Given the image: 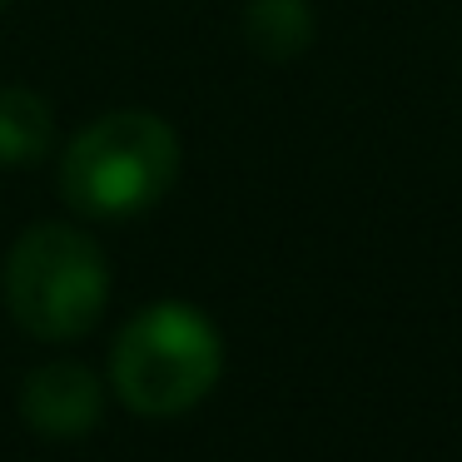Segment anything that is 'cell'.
<instances>
[{"mask_svg":"<svg viewBox=\"0 0 462 462\" xmlns=\"http://www.w3.org/2000/svg\"><path fill=\"white\" fill-rule=\"evenodd\" d=\"M180 180V134L150 110H110L90 120L60 160V194L85 219H134Z\"/></svg>","mask_w":462,"mask_h":462,"instance_id":"obj_1","label":"cell"},{"mask_svg":"<svg viewBox=\"0 0 462 462\" xmlns=\"http://www.w3.org/2000/svg\"><path fill=\"white\" fill-rule=\"evenodd\" d=\"M100 378L70 358L41 363L21 388V418L41 438H85L100 422Z\"/></svg>","mask_w":462,"mask_h":462,"instance_id":"obj_4","label":"cell"},{"mask_svg":"<svg viewBox=\"0 0 462 462\" xmlns=\"http://www.w3.org/2000/svg\"><path fill=\"white\" fill-rule=\"evenodd\" d=\"M55 140V115L25 85H0V164H35Z\"/></svg>","mask_w":462,"mask_h":462,"instance_id":"obj_5","label":"cell"},{"mask_svg":"<svg viewBox=\"0 0 462 462\" xmlns=\"http://www.w3.org/2000/svg\"><path fill=\"white\" fill-rule=\"evenodd\" d=\"M244 41L273 65L299 60L313 41L309 0H249V11H244Z\"/></svg>","mask_w":462,"mask_h":462,"instance_id":"obj_6","label":"cell"},{"mask_svg":"<svg viewBox=\"0 0 462 462\" xmlns=\"http://www.w3.org/2000/svg\"><path fill=\"white\" fill-rule=\"evenodd\" d=\"M5 309L31 338L70 343L100 323L110 303V263L90 234L70 224H35L5 254Z\"/></svg>","mask_w":462,"mask_h":462,"instance_id":"obj_2","label":"cell"},{"mask_svg":"<svg viewBox=\"0 0 462 462\" xmlns=\"http://www.w3.org/2000/svg\"><path fill=\"white\" fill-rule=\"evenodd\" d=\"M224 343L219 328L194 303H150L120 328L110 353V378L125 408L144 418L189 412L219 383Z\"/></svg>","mask_w":462,"mask_h":462,"instance_id":"obj_3","label":"cell"},{"mask_svg":"<svg viewBox=\"0 0 462 462\" xmlns=\"http://www.w3.org/2000/svg\"><path fill=\"white\" fill-rule=\"evenodd\" d=\"M5 5H11V0H0V11H5Z\"/></svg>","mask_w":462,"mask_h":462,"instance_id":"obj_7","label":"cell"}]
</instances>
